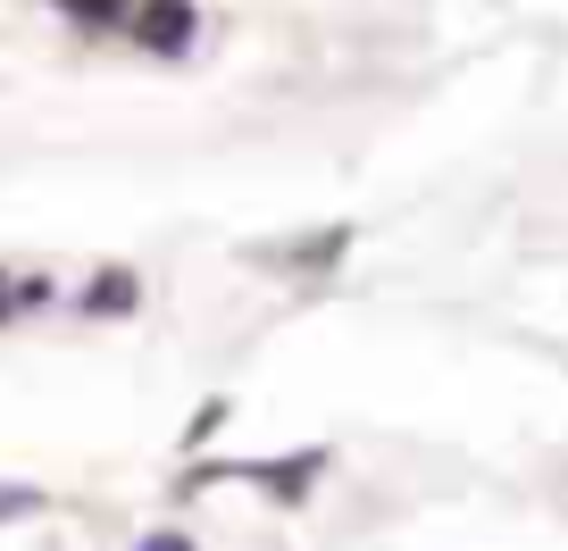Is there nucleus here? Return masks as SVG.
<instances>
[{"label": "nucleus", "mask_w": 568, "mask_h": 551, "mask_svg": "<svg viewBox=\"0 0 568 551\" xmlns=\"http://www.w3.org/2000/svg\"><path fill=\"white\" fill-rule=\"evenodd\" d=\"M134 34L151 42V51H184V42H193V0H142Z\"/></svg>", "instance_id": "f257e3e1"}, {"label": "nucleus", "mask_w": 568, "mask_h": 551, "mask_svg": "<svg viewBox=\"0 0 568 551\" xmlns=\"http://www.w3.org/2000/svg\"><path fill=\"white\" fill-rule=\"evenodd\" d=\"M134 302V276H101V293H92V309H125Z\"/></svg>", "instance_id": "f03ea898"}, {"label": "nucleus", "mask_w": 568, "mask_h": 551, "mask_svg": "<svg viewBox=\"0 0 568 551\" xmlns=\"http://www.w3.org/2000/svg\"><path fill=\"white\" fill-rule=\"evenodd\" d=\"M142 551H193V543H184V534H151Z\"/></svg>", "instance_id": "7ed1b4c3"}, {"label": "nucleus", "mask_w": 568, "mask_h": 551, "mask_svg": "<svg viewBox=\"0 0 568 551\" xmlns=\"http://www.w3.org/2000/svg\"><path fill=\"white\" fill-rule=\"evenodd\" d=\"M0 318H9V276H0Z\"/></svg>", "instance_id": "20e7f679"}]
</instances>
